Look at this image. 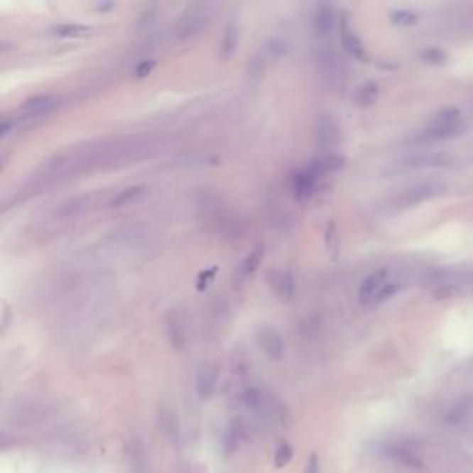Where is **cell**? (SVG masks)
Instances as JSON below:
<instances>
[{
	"label": "cell",
	"mask_w": 473,
	"mask_h": 473,
	"mask_svg": "<svg viewBox=\"0 0 473 473\" xmlns=\"http://www.w3.org/2000/svg\"><path fill=\"white\" fill-rule=\"evenodd\" d=\"M85 148L89 170H115L135 165L152 158L158 152V144L152 137L131 135V137H107V139L91 143Z\"/></svg>",
	"instance_id": "cell-1"
},
{
	"label": "cell",
	"mask_w": 473,
	"mask_h": 473,
	"mask_svg": "<svg viewBox=\"0 0 473 473\" xmlns=\"http://www.w3.org/2000/svg\"><path fill=\"white\" fill-rule=\"evenodd\" d=\"M152 232L150 226L144 222H130L113 229L106 239V248L116 256H126L130 251L141 250L150 241Z\"/></svg>",
	"instance_id": "cell-2"
},
{
	"label": "cell",
	"mask_w": 473,
	"mask_h": 473,
	"mask_svg": "<svg viewBox=\"0 0 473 473\" xmlns=\"http://www.w3.org/2000/svg\"><path fill=\"white\" fill-rule=\"evenodd\" d=\"M462 130V115L457 107H447L435 116V121L422 134L427 141H442L450 139Z\"/></svg>",
	"instance_id": "cell-3"
},
{
	"label": "cell",
	"mask_w": 473,
	"mask_h": 473,
	"mask_svg": "<svg viewBox=\"0 0 473 473\" xmlns=\"http://www.w3.org/2000/svg\"><path fill=\"white\" fill-rule=\"evenodd\" d=\"M455 158L450 152H427L416 153L411 158L398 161L392 167L394 172H411V170H431V168H445L453 165Z\"/></svg>",
	"instance_id": "cell-4"
},
{
	"label": "cell",
	"mask_w": 473,
	"mask_h": 473,
	"mask_svg": "<svg viewBox=\"0 0 473 473\" xmlns=\"http://www.w3.org/2000/svg\"><path fill=\"white\" fill-rule=\"evenodd\" d=\"M205 23H207V13H205L204 4H190L187 6L185 11L181 13V17L176 23V36L180 39H190L198 36L204 30Z\"/></svg>",
	"instance_id": "cell-5"
},
{
	"label": "cell",
	"mask_w": 473,
	"mask_h": 473,
	"mask_svg": "<svg viewBox=\"0 0 473 473\" xmlns=\"http://www.w3.org/2000/svg\"><path fill=\"white\" fill-rule=\"evenodd\" d=\"M444 190L445 187L442 185L440 181H422V183H418V185L401 192L398 198V205L399 207H411V205L423 204L427 200L440 196Z\"/></svg>",
	"instance_id": "cell-6"
},
{
	"label": "cell",
	"mask_w": 473,
	"mask_h": 473,
	"mask_svg": "<svg viewBox=\"0 0 473 473\" xmlns=\"http://www.w3.org/2000/svg\"><path fill=\"white\" fill-rule=\"evenodd\" d=\"M94 204L93 195H80L75 198L65 200L63 204L58 205L56 209V218L58 220H63V222H70V220H76V218L84 217L85 213L91 211Z\"/></svg>",
	"instance_id": "cell-7"
},
{
	"label": "cell",
	"mask_w": 473,
	"mask_h": 473,
	"mask_svg": "<svg viewBox=\"0 0 473 473\" xmlns=\"http://www.w3.org/2000/svg\"><path fill=\"white\" fill-rule=\"evenodd\" d=\"M318 63H320L322 76H324L331 85H337L342 82V61H340V58L337 56V52H335L333 48L322 47L320 52H318Z\"/></svg>",
	"instance_id": "cell-8"
},
{
	"label": "cell",
	"mask_w": 473,
	"mask_h": 473,
	"mask_svg": "<svg viewBox=\"0 0 473 473\" xmlns=\"http://www.w3.org/2000/svg\"><path fill=\"white\" fill-rule=\"evenodd\" d=\"M257 339H259L261 348L263 352L268 355V359L272 361H279V359H283L285 355V342L283 337L279 333L276 327H270V325H263L257 333Z\"/></svg>",
	"instance_id": "cell-9"
},
{
	"label": "cell",
	"mask_w": 473,
	"mask_h": 473,
	"mask_svg": "<svg viewBox=\"0 0 473 473\" xmlns=\"http://www.w3.org/2000/svg\"><path fill=\"white\" fill-rule=\"evenodd\" d=\"M60 106V100L54 94H39V97L30 98L28 102H24L21 107V116L23 119H39V116L48 115Z\"/></svg>",
	"instance_id": "cell-10"
},
{
	"label": "cell",
	"mask_w": 473,
	"mask_h": 473,
	"mask_svg": "<svg viewBox=\"0 0 473 473\" xmlns=\"http://www.w3.org/2000/svg\"><path fill=\"white\" fill-rule=\"evenodd\" d=\"M218 381V368L214 364H202L196 371V392L202 399L213 396Z\"/></svg>",
	"instance_id": "cell-11"
},
{
	"label": "cell",
	"mask_w": 473,
	"mask_h": 473,
	"mask_svg": "<svg viewBox=\"0 0 473 473\" xmlns=\"http://www.w3.org/2000/svg\"><path fill=\"white\" fill-rule=\"evenodd\" d=\"M342 167H344V158L340 153H325L322 158L315 159V161L305 168L311 172L316 180L320 181L324 176L333 174V172H339Z\"/></svg>",
	"instance_id": "cell-12"
},
{
	"label": "cell",
	"mask_w": 473,
	"mask_h": 473,
	"mask_svg": "<svg viewBox=\"0 0 473 473\" xmlns=\"http://www.w3.org/2000/svg\"><path fill=\"white\" fill-rule=\"evenodd\" d=\"M445 425L464 427L473 422V398H466L445 413Z\"/></svg>",
	"instance_id": "cell-13"
},
{
	"label": "cell",
	"mask_w": 473,
	"mask_h": 473,
	"mask_svg": "<svg viewBox=\"0 0 473 473\" xmlns=\"http://www.w3.org/2000/svg\"><path fill=\"white\" fill-rule=\"evenodd\" d=\"M386 276H388L386 270H377V272L370 274L362 281L361 288H359V302H361L362 305L374 303L377 293H379V288L386 283Z\"/></svg>",
	"instance_id": "cell-14"
},
{
	"label": "cell",
	"mask_w": 473,
	"mask_h": 473,
	"mask_svg": "<svg viewBox=\"0 0 473 473\" xmlns=\"http://www.w3.org/2000/svg\"><path fill=\"white\" fill-rule=\"evenodd\" d=\"M340 41H342L344 50L348 52L349 56L359 61H368V52L362 45L361 38L355 32H352L346 21H342V26H340Z\"/></svg>",
	"instance_id": "cell-15"
},
{
	"label": "cell",
	"mask_w": 473,
	"mask_h": 473,
	"mask_svg": "<svg viewBox=\"0 0 473 473\" xmlns=\"http://www.w3.org/2000/svg\"><path fill=\"white\" fill-rule=\"evenodd\" d=\"M272 290L276 293V296L279 300H283V302H288V300H293L294 293H296V279H294V274L290 270H279V272H274L272 276Z\"/></svg>",
	"instance_id": "cell-16"
},
{
	"label": "cell",
	"mask_w": 473,
	"mask_h": 473,
	"mask_svg": "<svg viewBox=\"0 0 473 473\" xmlns=\"http://www.w3.org/2000/svg\"><path fill=\"white\" fill-rule=\"evenodd\" d=\"M337 124L330 115H322L316 122V144L322 150H330L337 144Z\"/></svg>",
	"instance_id": "cell-17"
},
{
	"label": "cell",
	"mask_w": 473,
	"mask_h": 473,
	"mask_svg": "<svg viewBox=\"0 0 473 473\" xmlns=\"http://www.w3.org/2000/svg\"><path fill=\"white\" fill-rule=\"evenodd\" d=\"M335 24H337V11L331 6H322L318 8L312 17V30L318 38H327L333 32Z\"/></svg>",
	"instance_id": "cell-18"
},
{
	"label": "cell",
	"mask_w": 473,
	"mask_h": 473,
	"mask_svg": "<svg viewBox=\"0 0 473 473\" xmlns=\"http://www.w3.org/2000/svg\"><path fill=\"white\" fill-rule=\"evenodd\" d=\"M261 261H263V246H256L239 263V266H236L235 281H239V283L246 281V279L256 272L257 266L261 265Z\"/></svg>",
	"instance_id": "cell-19"
},
{
	"label": "cell",
	"mask_w": 473,
	"mask_h": 473,
	"mask_svg": "<svg viewBox=\"0 0 473 473\" xmlns=\"http://www.w3.org/2000/svg\"><path fill=\"white\" fill-rule=\"evenodd\" d=\"M316 185H318V180H316L307 168H303V170H300L296 176H294V196H296L298 200L311 198Z\"/></svg>",
	"instance_id": "cell-20"
},
{
	"label": "cell",
	"mask_w": 473,
	"mask_h": 473,
	"mask_svg": "<svg viewBox=\"0 0 473 473\" xmlns=\"http://www.w3.org/2000/svg\"><path fill=\"white\" fill-rule=\"evenodd\" d=\"M167 333L170 337V342L174 348H183L185 346L187 335H185V325H183V320H181L180 312L172 311L167 315Z\"/></svg>",
	"instance_id": "cell-21"
},
{
	"label": "cell",
	"mask_w": 473,
	"mask_h": 473,
	"mask_svg": "<svg viewBox=\"0 0 473 473\" xmlns=\"http://www.w3.org/2000/svg\"><path fill=\"white\" fill-rule=\"evenodd\" d=\"M239 38H241L239 26L233 23L227 24L222 33V41H220V58H222L224 61L232 60V58L235 56L236 48H239Z\"/></svg>",
	"instance_id": "cell-22"
},
{
	"label": "cell",
	"mask_w": 473,
	"mask_h": 473,
	"mask_svg": "<svg viewBox=\"0 0 473 473\" xmlns=\"http://www.w3.org/2000/svg\"><path fill=\"white\" fill-rule=\"evenodd\" d=\"M379 98V85L374 84V82H368V84L361 85V87L355 91V104L359 107H370L376 104V100Z\"/></svg>",
	"instance_id": "cell-23"
},
{
	"label": "cell",
	"mask_w": 473,
	"mask_h": 473,
	"mask_svg": "<svg viewBox=\"0 0 473 473\" xmlns=\"http://www.w3.org/2000/svg\"><path fill=\"white\" fill-rule=\"evenodd\" d=\"M242 401H244V405H246L248 408H251V411L266 413V405H268V401H266L265 394H263L259 388H248L246 392L242 394Z\"/></svg>",
	"instance_id": "cell-24"
},
{
	"label": "cell",
	"mask_w": 473,
	"mask_h": 473,
	"mask_svg": "<svg viewBox=\"0 0 473 473\" xmlns=\"http://www.w3.org/2000/svg\"><path fill=\"white\" fill-rule=\"evenodd\" d=\"M143 195H144L143 185L130 187V189H124L122 192H119V195L115 196V200H113V205H115V207H124V205L134 204L135 200L141 198Z\"/></svg>",
	"instance_id": "cell-25"
},
{
	"label": "cell",
	"mask_w": 473,
	"mask_h": 473,
	"mask_svg": "<svg viewBox=\"0 0 473 473\" xmlns=\"http://www.w3.org/2000/svg\"><path fill=\"white\" fill-rule=\"evenodd\" d=\"M420 60H422L423 63H427V65H444L445 61H447V54H445L442 48L431 47L420 52Z\"/></svg>",
	"instance_id": "cell-26"
},
{
	"label": "cell",
	"mask_w": 473,
	"mask_h": 473,
	"mask_svg": "<svg viewBox=\"0 0 473 473\" xmlns=\"http://www.w3.org/2000/svg\"><path fill=\"white\" fill-rule=\"evenodd\" d=\"M390 21L396 26H413L418 23V13L413 10H394L390 13Z\"/></svg>",
	"instance_id": "cell-27"
},
{
	"label": "cell",
	"mask_w": 473,
	"mask_h": 473,
	"mask_svg": "<svg viewBox=\"0 0 473 473\" xmlns=\"http://www.w3.org/2000/svg\"><path fill=\"white\" fill-rule=\"evenodd\" d=\"M399 290H401V285H399L398 281H386V283L379 288V293H377V296L374 302L376 303L386 302V300H390L392 296H396Z\"/></svg>",
	"instance_id": "cell-28"
},
{
	"label": "cell",
	"mask_w": 473,
	"mask_h": 473,
	"mask_svg": "<svg viewBox=\"0 0 473 473\" xmlns=\"http://www.w3.org/2000/svg\"><path fill=\"white\" fill-rule=\"evenodd\" d=\"M290 460H293V447L288 444H281L278 450H276L274 455L276 468H283V466H287Z\"/></svg>",
	"instance_id": "cell-29"
},
{
	"label": "cell",
	"mask_w": 473,
	"mask_h": 473,
	"mask_svg": "<svg viewBox=\"0 0 473 473\" xmlns=\"http://www.w3.org/2000/svg\"><path fill=\"white\" fill-rule=\"evenodd\" d=\"M266 50L270 52V56L281 58L288 52V43L285 41V39H281V38L270 39V41L266 43Z\"/></svg>",
	"instance_id": "cell-30"
},
{
	"label": "cell",
	"mask_w": 473,
	"mask_h": 473,
	"mask_svg": "<svg viewBox=\"0 0 473 473\" xmlns=\"http://www.w3.org/2000/svg\"><path fill=\"white\" fill-rule=\"evenodd\" d=\"M89 30L91 28L82 26V24H65V26H60L56 32L63 36V38H78V36H87Z\"/></svg>",
	"instance_id": "cell-31"
},
{
	"label": "cell",
	"mask_w": 473,
	"mask_h": 473,
	"mask_svg": "<svg viewBox=\"0 0 473 473\" xmlns=\"http://www.w3.org/2000/svg\"><path fill=\"white\" fill-rule=\"evenodd\" d=\"M325 242H327L330 254H335L337 251V227H335L333 220L327 224V229H325Z\"/></svg>",
	"instance_id": "cell-32"
},
{
	"label": "cell",
	"mask_w": 473,
	"mask_h": 473,
	"mask_svg": "<svg viewBox=\"0 0 473 473\" xmlns=\"http://www.w3.org/2000/svg\"><path fill=\"white\" fill-rule=\"evenodd\" d=\"M163 427H165V431L168 433V435H176L178 433V420L176 416L172 413H165L163 414Z\"/></svg>",
	"instance_id": "cell-33"
},
{
	"label": "cell",
	"mask_w": 473,
	"mask_h": 473,
	"mask_svg": "<svg viewBox=\"0 0 473 473\" xmlns=\"http://www.w3.org/2000/svg\"><path fill=\"white\" fill-rule=\"evenodd\" d=\"M153 67H156V63H153L152 60L143 61V63H139L137 69H135V75H137V78H144V76H148L150 72H152Z\"/></svg>",
	"instance_id": "cell-34"
},
{
	"label": "cell",
	"mask_w": 473,
	"mask_h": 473,
	"mask_svg": "<svg viewBox=\"0 0 473 473\" xmlns=\"http://www.w3.org/2000/svg\"><path fill=\"white\" fill-rule=\"evenodd\" d=\"M217 272H218L217 266H213V268H209V270H205V272H202V274H200V278H198V288H205V285H209V281H211V279L217 276Z\"/></svg>",
	"instance_id": "cell-35"
},
{
	"label": "cell",
	"mask_w": 473,
	"mask_h": 473,
	"mask_svg": "<svg viewBox=\"0 0 473 473\" xmlns=\"http://www.w3.org/2000/svg\"><path fill=\"white\" fill-rule=\"evenodd\" d=\"M13 436L8 435V433H0V451L10 450V447H13Z\"/></svg>",
	"instance_id": "cell-36"
},
{
	"label": "cell",
	"mask_w": 473,
	"mask_h": 473,
	"mask_svg": "<svg viewBox=\"0 0 473 473\" xmlns=\"http://www.w3.org/2000/svg\"><path fill=\"white\" fill-rule=\"evenodd\" d=\"M11 126H13V122L10 119H0V139L11 130Z\"/></svg>",
	"instance_id": "cell-37"
},
{
	"label": "cell",
	"mask_w": 473,
	"mask_h": 473,
	"mask_svg": "<svg viewBox=\"0 0 473 473\" xmlns=\"http://www.w3.org/2000/svg\"><path fill=\"white\" fill-rule=\"evenodd\" d=\"M305 473H318V459H316L315 455H312L311 460H309V468H307Z\"/></svg>",
	"instance_id": "cell-38"
},
{
	"label": "cell",
	"mask_w": 473,
	"mask_h": 473,
	"mask_svg": "<svg viewBox=\"0 0 473 473\" xmlns=\"http://www.w3.org/2000/svg\"><path fill=\"white\" fill-rule=\"evenodd\" d=\"M6 165H8V156H0V172L4 170Z\"/></svg>",
	"instance_id": "cell-39"
}]
</instances>
